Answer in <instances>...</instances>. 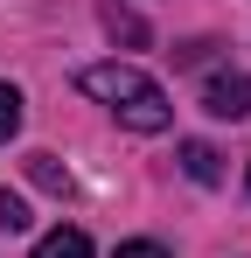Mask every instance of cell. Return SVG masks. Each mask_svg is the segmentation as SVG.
Instances as JSON below:
<instances>
[{
  "label": "cell",
  "mask_w": 251,
  "mask_h": 258,
  "mask_svg": "<svg viewBox=\"0 0 251 258\" xmlns=\"http://www.w3.org/2000/svg\"><path fill=\"white\" fill-rule=\"evenodd\" d=\"M77 84L119 119V126L133 133H167V119H174V105H167V91L147 77V70H133V63H84Z\"/></svg>",
  "instance_id": "1"
},
{
  "label": "cell",
  "mask_w": 251,
  "mask_h": 258,
  "mask_svg": "<svg viewBox=\"0 0 251 258\" xmlns=\"http://www.w3.org/2000/svg\"><path fill=\"white\" fill-rule=\"evenodd\" d=\"M203 112L209 119H251V77H209L203 84Z\"/></svg>",
  "instance_id": "2"
},
{
  "label": "cell",
  "mask_w": 251,
  "mask_h": 258,
  "mask_svg": "<svg viewBox=\"0 0 251 258\" xmlns=\"http://www.w3.org/2000/svg\"><path fill=\"white\" fill-rule=\"evenodd\" d=\"M181 174H189V181H203V188H216V181H223L216 147H203V140H181Z\"/></svg>",
  "instance_id": "3"
},
{
  "label": "cell",
  "mask_w": 251,
  "mask_h": 258,
  "mask_svg": "<svg viewBox=\"0 0 251 258\" xmlns=\"http://www.w3.org/2000/svg\"><path fill=\"white\" fill-rule=\"evenodd\" d=\"M98 21H105V35H112V42H147V21H140V14H133V7H119V0H105V7H98Z\"/></svg>",
  "instance_id": "4"
},
{
  "label": "cell",
  "mask_w": 251,
  "mask_h": 258,
  "mask_svg": "<svg viewBox=\"0 0 251 258\" xmlns=\"http://www.w3.org/2000/svg\"><path fill=\"white\" fill-rule=\"evenodd\" d=\"M35 258H91V237L84 230H49V237H35Z\"/></svg>",
  "instance_id": "5"
},
{
  "label": "cell",
  "mask_w": 251,
  "mask_h": 258,
  "mask_svg": "<svg viewBox=\"0 0 251 258\" xmlns=\"http://www.w3.org/2000/svg\"><path fill=\"white\" fill-rule=\"evenodd\" d=\"M28 174H35V188H49V196H63V188H70V174L56 168V154H28Z\"/></svg>",
  "instance_id": "6"
},
{
  "label": "cell",
  "mask_w": 251,
  "mask_h": 258,
  "mask_svg": "<svg viewBox=\"0 0 251 258\" xmlns=\"http://www.w3.org/2000/svg\"><path fill=\"white\" fill-rule=\"evenodd\" d=\"M14 133H21V91L0 84V140H14Z\"/></svg>",
  "instance_id": "7"
},
{
  "label": "cell",
  "mask_w": 251,
  "mask_h": 258,
  "mask_svg": "<svg viewBox=\"0 0 251 258\" xmlns=\"http://www.w3.org/2000/svg\"><path fill=\"white\" fill-rule=\"evenodd\" d=\"M14 230H28V210H21V196L0 188V237H14Z\"/></svg>",
  "instance_id": "8"
},
{
  "label": "cell",
  "mask_w": 251,
  "mask_h": 258,
  "mask_svg": "<svg viewBox=\"0 0 251 258\" xmlns=\"http://www.w3.org/2000/svg\"><path fill=\"white\" fill-rule=\"evenodd\" d=\"M112 258H167V251H161V244H147V237H133V244H119Z\"/></svg>",
  "instance_id": "9"
},
{
  "label": "cell",
  "mask_w": 251,
  "mask_h": 258,
  "mask_svg": "<svg viewBox=\"0 0 251 258\" xmlns=\"http://www.w3.org/2000/svg\"><path fill=\"white\" fill-rule=\"evenodd\" d=\"M244 188H251V174H244Z\"/></svg>",
  "instance_id": "10"
}]
</instances>
